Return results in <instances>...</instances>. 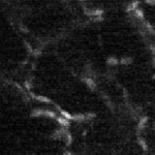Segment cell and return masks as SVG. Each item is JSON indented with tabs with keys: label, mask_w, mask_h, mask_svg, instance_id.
Instances as JSON below:
<instances>
[{
	"label": "cell",
	"mask_w": 155,
	"mask_h": 155,
	"mask_svg": "<svg viewBox=\"0 0 155 155\" xmlns=\"http://www.w3.org/2000/svg\"><path fill=\"white\" fill-rule=\"evenodd\" d=\"M154 79H155V76H154Z\"/></svg>",
	"instance_id": "20"
},
{
	"label": "cell",
	"mask_w": 155,
	"mask_h": 155,
	"mask_svg": "<svg viewBox=\"0 0 155 155\" xmlns=\"http://www.w3.org/2000/svg\"><path fill=\"white\" fill-rule=\"evenodd\" d=\"M108 64H110V65H117L118 60L115 58V57L111 56V57H108Z\"/></svg>",
	"instance_id": "7"
},
{
	"label": "cell",
	"mask_w": 155,
	"mask_h": 155,
	"mask_svg": "<svg viewBox=\"0 0 155 155\" xmlns=\"http://www.w3.org/2000/svg\"><path fill=\"white\" fill-rule=\"evenodd\" d=\"M139 144L141 145L142 147H143V149H144V150H147V145H146V143L144 142V140L140 139V140H139Z\"/></svg>",
	"instance_id": "13"
},
{
	"label": "cell",
	"mask_w": 155,
	"mask_h": 155,
	"mask_svg": "<svg viewBox=\"0 0 155 155\" xmlns=\"http://www.w3.org/2000/svg\"><path fill=\"white\" fill-rule=\"evenodd\" d=\"M64 139L66 140V145H70L72 139H71V136L69 134L68 132H66L65 134H64Z\"/></svg>",
	"instance_id": "11"
},
{
	"label": "cell",
	"mask_w": 155,
	"mask_h": 155,
	"mask_svg": "<svg viewBox=\"0 0 155 155\" xmlns=\"http://www.w3.org/2000/svg\"><path fill=\"white\" fill-rule=\"evenodd\" d=\"M147 121H148V118H147V117H143L141 120H140L139 125H138V128L140 129V130H142V129L145 128V125H146Z\"/></svg>",
	"instance_id": "1"
},
{
	"label": "cell",
	"mask_w": 155,
	"mask_h": 155,
	"mask_svg": "<svg viewBox=\"0 0 155 155\" xmlns=\"http://www.w3.org/2000/svg\"><path fill=\"white\" fill-rule=\"evenodd\" d=\"M94 117H95V115L93 113H90V114H88V115L86 116L87 119H91V118H94Z\"/></svg>",
	"instance_id": "14"
},
{
	"label": "cell",
	"mask_w": 155,
	"mask_h": 155,
	"mask_svg": "<svg viewBox=\"0 0 155 155\" xmlns=\"http://www.w3.org/2000/svg\"><path fill=\"white\" fill-rule=\"evenodd\" d=\"M43 112H45L43 110H34L32 112V114H31V116L32 117H39V116L43 115Z\"/></svg>",
	"instance_id": "6"
},
{
	"label": "cell",
	"mask_w": 155,
	"mask_h": 155,
	"mask_svg": "<svg viewBox=\"0 0 155 155\" xmlns=\"http://www.w3.org/2000/svg\"><path fill=\"white\" fill-rule=\"evenodd\" d=\"M63 155H71V153H69V152H64Z\"/></svg>",
	"instance_id": "18"
},
{
	"label": "cell",
	"mask_w": 155,
	"mask_h": 155,
	"mask_svg": "<svg viewBox=\"0 0 155 155\" xmlns=\"http://www.w3.org/2000/svg\"><path fill=\"white\" fill-rule=\"evenodd\" d=\"M153 65H154V66H155V58H154V59H153Z\"/></svg>",
	"instance_id": "19"
},
{
	"label": "cell",
	"mask_w": 155,
	"mask_h": 155,
	"mask_svg": "<svg viewBox=\"0 0 155 155\" xmlns=\"http://www.w3.org/2000/svg\"><path fill=\"white\" fill-rule=\"evenodd\" d=\"M25 85H26V87H27L28 89H30V84H29V83L26 82V83H25Z\"/></svg>",
	"instance_id": "17"
},
{
	"label": "cell",
	"mask_w": 155,
	"mask_h": 155,
	"mask_svg": "<svg viewBox=\"0 0 155 155\" xmlns=\"http://www.w3.org/2000/svg\"><path fill=\"white\" fill-rule=\"evenodd\" d=\"M146 2L149 4H155V1H150V0H148V1H146Z\"/></svg>",
	"instance_id": "16"
},
{
	"label": "cell",
	"mask_w": 155,
	"mask_h": 155,
	"mask_svg": "<svg viewBox=\"0 0 155 155\" xmlns=\"http://www.w3.org/2000/svg\"><path fill=\"white\" fill-rule=\"evenodd\" d=\"M131 61H132V59L130 58V57H123L122 59H121V63L124 64V65H127V64H130Z\"/></svg>",
	"instance_id": "8"
},
{
	"label": "cell",
	"mask_w": 155,
	"mask_h": 155,
	"mask_svg": "<svg viewBox=\"0 0 155 155\" xmlns=\"http://www.w3.org/2000/svg\"><path fill=\"white\" fill-rule=\"evenodd\" d=\"M33 97L35 98V99H37V100H39V101H43V102H50V99H49L48 97H46V96H35L34 94H31Z\"/></svg>",
	"instance_id": "5"
},
{
	"label": "cell",
	"mask_w": 155,
	"mask_h": 155,
	"mask_svg": "<svg viewBox=\"0 0 155 155\" xmlns=\"http://www.w3.org/2000/svg\"><path fill=\"white\" fill-rule=\"evenodd\" d=\"M58 122L60 124L61 126H63V127H67V126L69 125V122L67 119H65L64 117H59L58 118Z\"/></svg>",
	"instance_id": "2"
},
{
	"label": "cell",
	"mask_w": 155,
	"mask_h": 155,
	"mask_svg": "<svg viewBox=\"0 0 155 155\" xmlns=\"http://www.w3.org/2000/svg\"><path fill=\"white\" fill-rule=\"evenodd\" d=\"M84 81H85V83L87 84V86L90 87L91 89H94V88H95V83H94V81H93L92 79H90V78H87V79H84Z\"/></svg>",
	"instance_id": "4"
},
{
	"label": "cell",
	"mask_w": 155,
	"mask_h": 155,
	"mask_svg": "<svg viewBox=\"0 0 155 155\" xmlns=\"http://www.w3.org/2000/svg\"><path fill=\"white\" fill-rule=\"evenodd\" d=\"M86 117H85L84 115H82V114H77V115H74L72 116V120L77 121V122H81V121H84Z\"/></svg>",
	"instance_id": "3"
},
{
	"label": "cell",
	"mask_w": 155,
	"mask_h": 155,
	"mask_svg": "<svg viewBox=\"0 0 155 155\" xmlns=\"http://www.w3.org/2000/svg\"><path fill=\"white\" fill-rule=\"evenodd\" d=\"M61 115H62V117H64L67 120H71L72 119V116L68 112H66V111H61Z\"/></svg>",
	"instance_id": "9"
},
{
	"label": "cell",
	"mask_w": 155,
	"mask_h": 155,
	"mask_svg": "<svg viewBox=\"0 0 155 155\" xmlns=\"http://www.w3.org/2000/svg\"><path fill=\"white\" fill-rule=\"evenodd\" d=\"M43 115L48 116V117H51V118H56V114L54 112H52V111H45Z\"/></svg>",
	"instance_id": "12"
},
{
	"label": "cell",
	"mask_w": 155,
	"mask_h": 155,
	"mask_svg": "<svg viewBox=\"0 0 155 155\" xmlns=\"http://www.w3.org/2000/svg\"><path fill=\"white\" fill-rule=\"evenodd\" d=\"M134 14H136V17L139 18V19H144V14L141 9H136L134 10Z\"/></svg>",
	"instance_id": "10"
},
{
	"label": "cell",
	"mask_w": 155,
	"mask_h": 155,
	"mask_svg": "<svg viewBox=\"0 0 155 155\" xmlns=\"http://www.w3.org/2000/svg\"><path fill=\"white\" fill-rule=\"evenodd\" d=\"M40 53H41V52H40L39 49H37V50H36V51L34 52V54H35V55H37V54H40Z\"/></svg>",
	"instance_id": "15"
}]
</instances>
